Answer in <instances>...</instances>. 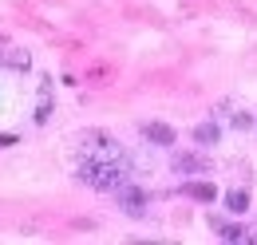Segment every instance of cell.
Instances as JSON below:
<instances>
[{"instance_id":"6da1fadb","label":"cell","mask_w":257,"mask_h":245,"mask_svg":"<svg viewBox=\"0 0 257 245\" xmlns=\"http://www.w3.org/2000/svg\"><path fill=\"white\" fill-rule=\"evenodd\" d=\"M75 174H79V182H87L91 190H119V186L127 182L131 166H123V162H91V158H79Z\"/></svg>"},{"instance_id":"7a4b0ae2","label":"cell","mask_w":257,"mask_h":245,"mask_svg":"<svg viewBox=\"0 0 257 245\" xmlns=\"http://www.w3.org/2000/svg\"><path fill=\"white\" fill-rule=\"evenodd\" d=\"M170 166H174L178 174H210V158H206V154H174Z\"/></svg>"},{"instance_id":"3957f363","label":"cell","mask_w":257,"mask_h":245,"mask_svg":"<svg viewBox=\"0 0 257 245\" xmlns=\"http://www.w3.org/2000/svg\"><path fill=\"white\" fill-rule=\"evenodd\" d=\"M119 194V206L127 210V214H135V217H143V210H147V194L139 190V186H119L115 190Z\"/></svg>"},{"instance_id":"277c9868","label":"cell","mask_w":257,"mask_h":245,"mask_svg":"<svg viewBox=\"0 0 257 245\" xmlns=\"http://www.w3.org/2000/svg\"><path fill=\"white\" fill-rule=\"evenodd\" d=\"M143 139L155 147H174V127L170 122H143Z\"/></svg>"},{"instance_id":"5b68a950","label":"cell","mask_w":257,"mask_h":245,"mask_svg":"<svg viewBox=\"0 0 257 245\" xmlns=\"http://www.w3.org/2000/svg\"><path fill=\"white\" fill-rule=\"evenodd\" d=\"M218 139H222V127L214 119H206V122L194 127V143H198V147H218Z\"/></svg>"},{"instance_id":"8992f818","label":"cell","mask_w":257,"mask_h":245,"mask_svg":"<svg viewBox=\"0 0 257 245\" xmlns=\"http://www.w3.org/2000/svg\"><path fill=\"white\" fill-rule=\"evenodd\" d=\"M225 210H229V214H245V210H249V194H245V190H229V194H225Z\"/></svg>"},{"instance_id":"52a82bcc","label":"cell","mask_w":257,"mask_h":245,"mask_svg":"<svg viewBox=\"0 0 257 245\" xmlns=\"http://www.w3.org/2000/svg\"><path fill=\"white\" fill-rule=\"evenodd\" d=\"M190 194L198 198V202H214V198H218V190H214L210 182H194V186H190Z\"/></svg>"},{"instance_id":"ba28073f","label":"cell","mask_w":257,"mask_h":245,"mask_svg":"<svg viewBox=\"0 0 257 245\" xmlns=\"http://www.w3.org/2000/svg\"><path fill=\"white\" fill-rule=\"evenodd\" d=\"M4 63H12V67H32V60H28V52H12V56H4Z\"/></svg>"},{"instance_id":"9c48e42d","label":"cell","mask_w":257,"mask_h":245,"mask_svg":"<svg viewBox=\"0 0 257 245\" xmlns=\"http://www.w3.org/2000/svg\"><path fill=\"white\" fill-rule=\"evenodd\" d=\"M233 127H237V131H249V127H253V115H245V111L233 107Z\"/></svg>"},{"instance_id":"30bf717a","label":"cell","mask_w":257,"mask_h":245,"mask_svg":"<svg viewBox=\"0 0 257 245\" xmlns=\"http://www.w3.org/2000/svg\"><path fill=\"white\" fill-rule=\"evenodd\" d=\"M48 115H52V99L44 95V103L36 107V122H48Z\"/></svg>"},{"instance_id":"8fae6325","label":"cell","mask_w":257,"mask_h":245,"mask_svg":"<svg viewBox=\"0 0 257 245\" xmlns=\"http://www.w3.org/2000/svg\"><path fill=\"white\" fill-rule=\"evenodd\" d=\"M0 63H4V56H0Z\"/></svg>"}]
</instances>
